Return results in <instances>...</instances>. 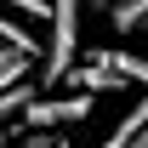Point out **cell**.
I'll return each instance as SVG.
<instances>
[{"instance_id":"5b68a950","label":"cell","mask_w":148,"mask_h":148,"mask_svg":"<svg viewBox=\"0 0 148 148\" xmlns=\"http://www.w3.org/2000/svg\"><path fill=\"white\" fill-rule=\"evenodd\" d=\"M40 97V80H17V86H6L0 91V120H12V114H23L29 103Z\"/></svg>"},{"instance_id":"ba28073f","label":"cell","mask_w":148,"mask_h":148,"mask_svg":"<svg viewBox=\"0 0 148 148\" xmlns=\"http://www.w3.org/2000/svg\"><path fill=\"white\" fill-rule=\"evenodd\" d=\"M17 57H29V51H17L12 40H0V69H6V63H17Z\"/></svg>"},{"instance_id":"3957f363","label":"cell","mask_w":148,"mask_h":148,"mask_svg":"<svg viewBox=\"0 0 148 148\" xmlns=\"http://www.w3.org/2000/svg\"><path fill=\"white\" fill-rule=\"evenodd\" d=\"M143 125H148V86H143V97H137V103L120 114V125H114V131H108V137H103L97 148H125V143H131V137H137Z\"/></svg>"},{"instance_id":"52a82bcc","label":"cell","mask_w":148,"mask_h":148,"mask_svg":"<svg viewBox=\"0 0 148 148\" xmlns=\"http://www.w3.org/2000/svg\"><path fill=\"white\" fill-rule=\"evenodd\" d=\"M12 12H29V17H46L51 23V0H6Z\"/></svg>"},{"instance_id":"8992f818","label":"cell","mask_w":148,"mask_h":148,"mask_svg":"<svg viewBox=\"0 0 148 148\" xmlns=\"http://www.w3.org/2000/svg\"><path fill=\"white\" fill-rule=\"evenodd\" d=\"M0 40H12L17 51H29V57H34V40L23 34V23H12V17H0Z\"/></svg>"},{"instance_id":"30bf717a","label":"cell","mask_w":148,"mask_h":148,"mask_svg":"<svg viewBox=\"0 0 148 148\" xmlns=\"http://www.w3.org/2000/svg\"><path fill=\"white\" fill-rule=\"evenodd\" d=\"M125 148H148V125H143V131H137V137H131V143H125Z\"/></svg>"},{"instance_id":"277c9868","label":"cell","mask_w":148,"mask_h":148,"mask_svg":"<svg viewBox=\"0 0 148 148\" xmlns=\"http://www.w3.org/2000/svg\"><path fill=\"white\" fill-rule=\"evenodd\" d=\"M108 23L120 29V34H148V0H120L108 12Z\"/></svg>"},{"instance_id":"7a4b0ae2","label":"cell","mask_w":148,"mask_h":148,"mask_svg":"<svg viewBox=\"0 0 148 148\" xmlns=\"http://www.w3.org/2000/svg\"><path fill=\"white\" fill-rule=\"evenodd\" d=\"M91 103L97 91H69V97H34L29 108H23V120L34 131H57V125H86L91 120Z\"/></svg>"},{"instance_id":"9c48e42d","label":"cell","mask_w":148,"mask_h":148,"mask_svg":"<svg viewBox=\"0 0 148 148\" xmlns=\"http://www.w3.org/2000/svg\"><path fill=\"white\" fill-rule=\"evenodd\" d=\"M86 6H91V12H103V17H108L114 6H120V0H86Z\"/></svg>"},{"instance_id":"6da1fadb","label":"cell","mask_w":148,"mask_h":148,"mask_svg":"<svg viewBox=\"0 0 148 148\" xmlns=\"http://www.w3.org/2000/svg\"><path fill=\"white\" fill-rule=\"evenodd\" d=\"M80 6L86 0H51V46H46L40 86H63V74L80 63Z\"/></svg>"}]
</instances>
